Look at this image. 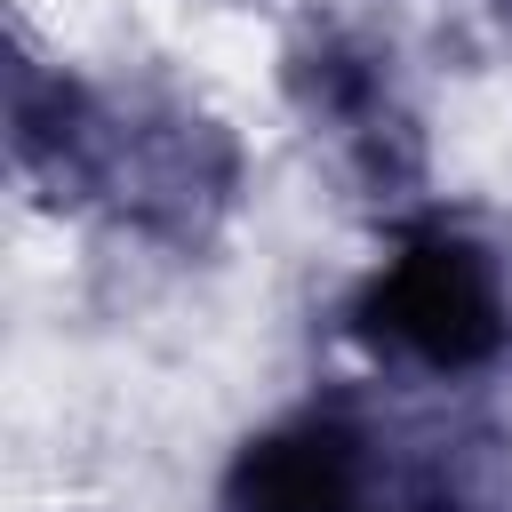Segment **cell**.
Instances as JSON below:
<instances>
[{"instance_id":"obj_1","label":"cell","mask_w":512,"mask_h":512,"mask_svg":"<svg viewBox=\"0 0 512 512\" xmlns=\"http://www.w3.org/2000/svg\"><path fill=\"white\" fill-rule=\"evenodd\" d=\"M352 336L424 384L488 376L512 352V272L480 232L448 216H408L352 288Z\"/></svg>"},{"instance_id":"obj_2","label":"cell","mask_w":512,"mask_h":512,"mask_svg":"<svg viewBox=\"0 0 512 512\" xmlns=\"http://www.w3.org/2000/svg\"><path fill=\"white\" fill-rule=\"evenodd\" d=\"M216 512H472V488L448 456L392 464L352 408H296L232 448Z\"/></svg>"},{"instance_id":"obj_3","label":"cell","mask_w":512,"mask_h":512,"mask_svg":"<svg viewBox=\"0 0 512 512\" xmlns=\"http://www.w3.org/2000/svg\"><path fill=\"white\" fill-rule=\"evenodd\" d=\"M288 104L304 112V128L376 192L416 176V120L392 88V56H376L360 32H304L288 48Z\"/></svg>"},{"instance_id":"obj_4","label":"cell","mask_w":512,"mask_h":512,"mask_svg":"<svg viewBox=\"0 0 512 512\" xmlns=\"http://www.w3.org/2000/svg\"><path fill=\"white\" fill-rule=\"evenodd\" d=\"M496 8H504V16H512V0H496Z\"/></svg>"}]
</instances>
